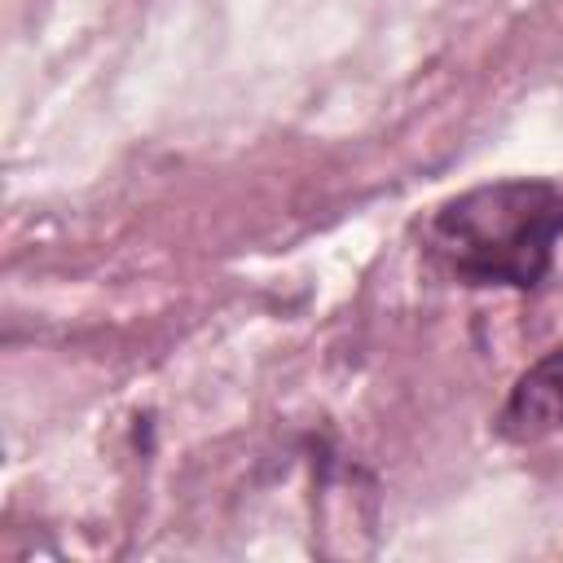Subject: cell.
Returning a JSON list of instances; mask_svg holds the SVG:
<instances>
[{"label": "cell", "mask_w": 563, "mask_h": 563, "mask_svg": "<svg viewBox=\"0 0 563 563\" xmlns=\"http://www.w3.org/2000/svg\"><path fill=\"white\" fill-rule=\"evenodd\" d=\"M563 242V189L550 180H493L435 207L427 246L462 286L532 290Z\"/></svg>", "instance_id": "1"}, {"label": "cell", "mask_w": 563, "mask_h": 563, "mask_svg": "<svg viewBox=\"0 0 563 563\" xmlns=\"http://www.w3.org/2000/svg\"><path fill=\"white\" fill-rule=\"evenodd\" d=\"M559 427H563V347L528 365L497 413V431L506 440H541L554 435Z\"/></svg>", "instance_id": "2"}]
</instances>
